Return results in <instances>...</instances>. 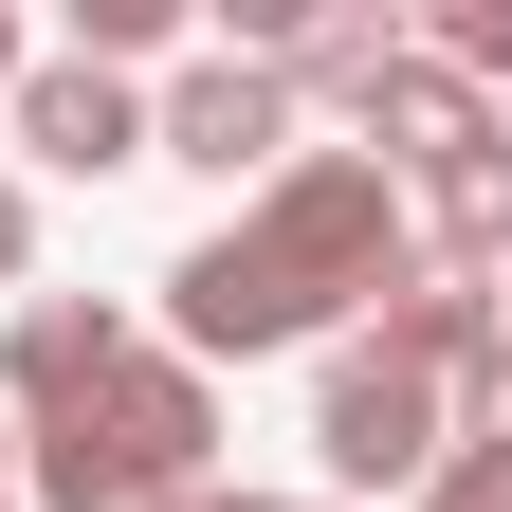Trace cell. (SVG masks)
Segmentation results:
<instances>
[{"instance_id":"6da1fadb","label":"cell","mask_w":512,"mask_h":512,"mask_svg":"<svg viewBox=\"0 0 512 512\" xmlns=\"http://www.w3.org/2000/svg\"><path fill=\"white\" fill-rule=\"evenodd\" d=\"M238 238L293 275V311H311V330H366V311L421 275V238H403V183H384L366 147H293V165L238 202Z\"/></svg>"},{"instance_id":"7a4b0ae2","label":"cell","mask_w":512,"mask_h":512,"mask_svg":"<svg viewBox=\"0 0 512 512\" xmlns=\"http://www.w3.org/2000/svg\"><path fill=\"white\" fill-rule=\"evenodd\" d=\"M439 458H458V384H421L384 330H330V348H311V476H330V512L348 494H421Z\"/></svg>"},{"instance_id":"3957f363","label":"cell","mask_w":512,"mask_h":512,"mask_svg":"<svg viewBox=\"0 0 512 512\" xmlns=\"http://www.w3.org/2000/svg\"><path fill=\"white\" fill-rule=\"evenodd\" d=\"M293 147H311V110H293L275 55H220V37H202V55L147 92V165H202V183H238V202H256Z\"/></svg>"},{"instance_id":"277c9868","label":"cell","mask_w":512,"mask_h":512,"mask_svg":"<svg viewBox=\"0 0 512 512\" xmlns=\"http://www.w3.org/2000/svg\"><path fill=\"white\" fill-rule=\"evenodd\" d=\"M19 439H37V421H19ZM74 439H92L110 476H147V494H202V476H220V384L183 366V348H128L92 403H74Z\"/></svg>"},{"instance_id":"5b68a950","label":"cell","mask_w":512,"mask_h":512,"mask_svg":"<svg viewBox=\"0 0 512 512\" xmlns=\"http://www.w3.org/2000/svg\"><path fill=\"white\" fill-rule=\"evenodd\" d=\"M128 348H147V330H128L110 293H19V311H0V421H74Z\"/></svg>"},{"instance_id":"8992f818","label":"cell","mask_w":512,"mask_h":512,"mask_svg":"<svg viewBox=\"0 0 512 512\" xmlns=\"http://www.w3.org/2000/svg\"><path fill=\"white\" fill-rule=\"evenodd\" d=\"M0 128L55 165V183H110V165H147V74H92V55H37L19 92H0Z\"/></svg>"},{"instance_id":"52a82bcc","label":"cell","mask_w":512,"mask_h":512,"mask_svg":"<svg viewBox=\"0 0 512 512\" xmlns=\"http://www.w3.org/2000/svg\"><path fill=\"white\" fill-rule=\"evenodd\" d=\"M348 147H366L384 183H421V165H458V147H494V92H476V74H439V55L403 37V55H384V74L348 92Z\"/></svg>"},{"instance_id":"ba28073f","label":"cell","mask_w":512,"mask_h":512,"mask_svg":"<svg viewBox=\"0 0 512 512\" xmlns=\"http://www.w3.org/2000/svg\"><path fill=\"white\" fill-rule=\"evenodd\" d=\"M403 238H421V275H512V128L403 183Z\"/></svg>"},{"instance_id":"9c48e42d","label":"cell","mask_w":512,"mask_h":512,"mask_svg":"<svg viewBox=\"0 0 512 512\" xmlns=\"http://www.w3.org/2000/svg\"><path fill=\"white\" fill-rule=\"evenodd\" d=\"M366 330L403 348L421 384H476V366H494V330H512V293H494V275H403V293L366 311Z\"/></svg>"},{"instance_id":"30bf717a","label":"cell","mask_w":512,"mask_h":512,"mask_svg":"<svg viewBox=\"0 0 512 512\" xmlns=\"http://www.w3.org/2000/svg\"><path fill=\"white\" fill-rule=\"evenodd\" d=\"M74 55H92V74H147V55H165V74H183L202 37H183V0H74Z\"/></svg>"},{"instance_id":"8fae6325","label":"cell","mask_w":512,"mask_h":512,"mask_svg":"<svg viewBox=\"0 0 512 512\" xmlns=\"http://www.w3.org/2000/svg\"><path fill=\"white\" fill-rule=\"evenodd\" d=\"M421 55H439V74H476V92H512V0H439Z\"/></svg>"},{"instance_id":"7c38bea8","label":"cell","mask_w":512,"mask_h":512,"mask_svg":"<svg viewBox=\"0 0 512 512\" xmlns=\"http://www.w3.org/2000/svg\"><path fill=\"white\" fill-rule=\"evenodd\" d=\"M403 512H512V439H458V458H439Z\"/></svg>"},{"instance_id":"4fadbf2b","label":"cell","mask_w":512,"mask_h":512,"mask_svg":"<svg viewBox=\"0 0 512 512\" xmlns=\"http://www.w3.org/2000/svg\"><path fill=\"white\" fill-rule=\"evenodd\" d=\"M19 275H37V202L0 183V293H19Z\"/></svg>"},{"instance_id":"5bb4252c","label":"cell","mask_w":512,"mask_h":512,"mask_svg":"<svg viewBox=\"0 0 512 512\" xmlns=\"http://www.w3.org/2000/svg\"><path fill=\"white\" fill-rule=\"evenodd\" d=\"M183 512H311V494H238V476H202V494H183Z\"/></svg>"},{"instance_id":"9a60e30c","label":"cell","mask_w":512,"mask_h":512,"mask_svg":"<svg viewBox=\"0 0 512 512\" xmlns=\"http://www.w3.org/2000/svg\"><path fill=\"white\" fill-rule=\"evenodd\" d=\"M19 74H37V37H19V19H0V92H19Z\"/></svg>"},{"instance_id":"2e32d148","label":"cell","mask_w":512,"mask_h":512,"mask_svg":"<svg viewBox=\"0 0 512 512\" xmlns=\"http://www.w3.org/2000/svg\"><path fill=\"white\" fill-rule=\"evenodd\" d=\"M0 512H19V421H0Z\"/></svg>"}]
</instances>
